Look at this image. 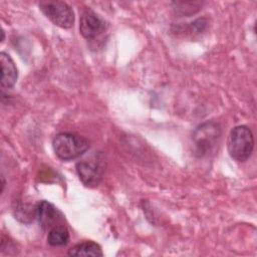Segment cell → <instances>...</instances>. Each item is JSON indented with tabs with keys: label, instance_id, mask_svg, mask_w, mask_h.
<instances>
[{
	"label": "cell",
	"instance_id": "6da1fadb",
	"mask_svg": "<svg viewBox=\"0 0 257 257\" xmlns=\"http://www.w3.org/2000/svg\"><path fill=\"white\" fill-rule=\"evenodd\" d=\"M52 145L56 156L62 161L77 159L89 148L86 139L70 133H60L56 135Z\"/></svg>",
	"mask_w": 257,
	"mask_h": 257
},
{
	"label": "cell",
	"instance_id": "7a4b0ae2",
	"mask_svg": "<svg viewBox=\"0 0 257 257\" xmlns=\"http://www.w3.org/2000/svg\"><path fill=\"white\" fill-rule=\"evenodd\" d=\"M228 153L234 160L245 162L249 159L254 148V137L251 130L246 125L235 126L227 141Z\"/></svg>",
	"mask_w": 257,
	"mask_h": 257
},
{
	"label": "cell",
	"instance_id": "3957f363",
	"mask_svg": "<svg viewBox=\"0 0 257 257\" xmlns=\"http://www.w3.org/2000/svg\"><path fill=\"white\" fill-rule=\"evenodd\" d=\"M220 137L221 127L218 123L207 121L199 125L193 135L195 154L203 157L211 153L218 144Z\"/></svg>",
	"mask_w": 257,
	"mask_h": 257
},
{
	"label": "cell",
	"instance_id": "277c9868",
	"mask_svg": "<svg viewBox=\"0 0 257 257\" xmlns=\"http://www.w3.org/2000/svg\"><path fill=\"white\" fill-rule=\"evenodd\" d=\"M39 8L44 15L56 26L68 29L74 23L72 8L59 0H43L39 2Z\"/></svg>",
	"mask_w": 257,
	"mask_h": 257
},
{
	"label": "cell",
	"instance_id": "5b68a950",
	"mask_svg": "<svg viewBox=\"0 0 257 257\" xmlns=\"http://www.w3.org/2000/svg\"><path fill=\"white\" fill-rule=\"evenodd\" d=\"M76 172L84 186L96 187L103 175V166L97 159L82 160L76 164Z\"/></svg>",
	"mask_w": 257,
	"mask_h": 257
},
{
	"label": "cell",
	"instance_id": "8992f818",
	"mask_svg": "<svg viewBox=\"0 0 257 257\" xmlns=\"http://www.w3.org/2000/svg\"><path fill=\"white\" fill-rule=\"evenodd\" d=\"M105 30L104 20L90 9L82 12L79 20V31L88 40L94 39Z\"/></svg>",
	"mask_w": 257,
	"mask_h": 257
},
{
	"label": "cell",
	"instance_id": "52a82bcc",
	"mask_svg": "<svg viewBox=\"0 0 257 257\" xmlns=\"http://www.w3.org/2000/svg\"><path fill=\"white\" fill-rule=\"evenodd\" d=\"M35 216L43 229H51L62 220L61 213L51 203L40 201L35 208Z\"/></svg>",
	"mask_w": 257,
	"mask_h": 257
},
{
	"label": "cell",
	"instance_id": "ba28073f",
	"mask_svg": "<svg viewBox=\"0 0 257 257\" xmlns=\"http://www.w3.org/2000/svg\"><path fill=\"white\" fill-rule=\"evenodd\" d=\"M0 64H1V86L5 88L12 87L17 80V68L10 57L6 52L0 53Z\"/></svg>",
	"mask_w": 257,
	"mask_h": 257
},
{
	"label": "cell",
	"instance_id": "9c48e42d",
	"mask_svg": "<svg viewBox=\"0 0 257 257\" xmlns=\"http://www.w3.org/2000/svg\"><path fill=\"white\" fill-rule=\"evenodd\" d=\"M69 256H102L100 246L93 241H84L76 244L68 251Z\"/></svg>",
	"mask_w": 257,
	"mask_h": 257
},
{
	"label": "cell",
	"instance_id": "30bf717a",
	"mask_svg": "<svg viewBox=\"0 0 257 257\" xmlns=\"http://www.w3.org/2000/svg\"><path fill=\"white\" fill-rule=\"evenodd\" d=\"M48 244L54 247L66 245L69 241V232L64 225H56L52 227L47 236Z\"/></svg>",
	"mask_w": 257,
	"mask_h": 257
}]
</instances>
